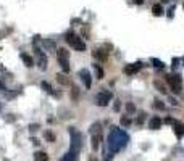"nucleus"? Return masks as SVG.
I'll return each instance as SVG.
<instances>
[{"label":"nucleus","instance_id":"obj_22","mask_svg":"<svg viewBox=\"0 0 184 161\" xmlns=\"http://www.w3.org/2000/svg\"><path fill=\"white\" fill-rule=\"evenodd\" d=\"M71 98L73 100H78L79 98V89L76 86H73V89H71Z\"/></svg>","mask_w":184,"mask_h":161},{"label":"nucleus","instance_id":"obj_29","mask_svg":"<svg viewBox=\"0 0 184 161\" xmlns=\"http://www.w3.org/2000/svg\"><path fill=\"white\" fill-rule=\"evenodd\" d=\"M113 110H115V111H120V110H121V102H120V100L115 102V106H113Z\"/></svg>","mask_w":184,"mask_h":161},{"label":"nucleus","instance_id":"obj_17","mask_svg":"<svg viewBox=\"0 0 184 161\" xmlns=\"http://www.w3.org/2000/svg\"><path fill=\"white\" fill-rule=\"evenodd\" d=\"M152 13H153L155 16H162L163 15V7L158 5V3H157V5H153L152 7Z\"/></svg>","mask_w":184,"mask_h":161},{"label":"nucleus","instance_id":"obj_26","mask_svg":"<svg viewBox=\"0 0 184 161\" xmlns=\"http://www.w3.org/2000/svg\"><path fill=\"white\" fill-rule=\"evenodd\" d=\"M121 124H123V126H129V124H131V119H129L128 116H123V118H121Z\"/></svg>","mask_w":184,"mask_h":161},{"label":"nucleus","instance_id":"obj_25","mask_svg":"<svg viewBox=\"0 0 184 161\" xmlns=\"http://www.w3.org/2000/svg\"><path fill=\"white\" fill-rule=\"evenodd\" d=\"M126 111H128L129 115H133V113H136V106L133 103H126Z\"/></svg>","mask_w":184,"mask_h":161},{"label":"nucleus","instance_id":"obj_23","mask_svg":"<svg viewBox=\"0 0 184 161\" xmlns=\"http://www.w3.org/2000/svg\"><path fill=\"white\" fill-rule=\"evenodd\" d=\"M152 63H153V66H155L157 69H163V68H165V63H162V61L157 60V58H153V60H152Z\"/></svg>","mask_w":184,"mask_h":161},{"label":"nucleus","instance_id":"obj_10","mask_svg":"<svg viewBox=\"0 0 184 161\" xmlns=\"http://www.w3.org/2000/svg\"><path fill=\"white\" fill-rule=\"evenodd\" d=\"M174 134H176L179 139L184 135V124H182V122H178V121L174 122Z\"/></svg>","mask_w":184,"mask_h":161},{"label":"nucleus","instance_id":"obj_21","mask_svg":"<svg viewBox=\"0 0 184 161\" xmlns=\"http://www.w3.org/2000/svg\"><path fill=\"white\" fill-rule=\"evenodd\" d=\"M42 45H44L47 50H50V52L55 50V44H53L52 40H44V42H42Z\"/></svg>","mask_w":184,"mask_h":161},{"label":"nucleus","instance_id":"obj_32","mask_svg":"<svg viewBox=\"0 0 184 161\" xmlns=\"http://www.w3.org/2000/svg\"><path fill=\"white\" fill-rule=\"evenodd\" d=\"M169 103H171V105H174V106H176V105H178V102H176V100H174V98H173V97H171V98H169Z\"/></svg>","mask_w":184,"mask_h":161},{"label":"nucleus","instance_id":"obj_37","mask_svg":"<svg viewBox=\"0 0 184 161\" xmlns=\"http://www.w3.org/2000/svg\"><path fill=\"white\" fill-rule=\"evenodd\" d=\"M0 111H2V103H0Z\"/></svg>","mask_w":184,"mask_h":161},{"label":"nucleus","instance_id":"obj_19","mask_svg":"<svg viewBox=\"0 0 184 161\" xmlns=\"http://www.w3.org/2000/svg\"><path fill=\"white\" fill-rule=\"evenodd\" d=\"M40 87H42V89H44V90H45V92H49V93H52V95H55V92H53V89H52V86H50V84H49V82H45V80H44V82H42V84H40Z\"/></svg>","mask_w":184,"mask_h":161},{"label":"nucleus","instance_id":"obj_31","mask_svg":"<svg viewBox=\"0 0 184 161\" xmlns=\"http://www.w3.org/2000/svg\"><path fill=\"white\" fill-rule=\"evenodd\" d=\"M39 129V124H31L29 126V131H37Z\"/></svg>","mask_w":184,"mask_h":161},{"label":"nucleus","instance_id":"obj_2","mask_svg":"<svg viewBox=\"0 0 184 161\" xmlns=\"http://www.w3.org/2000/svg\"><path fill=\"white\" fill-rule=\"evenodd\" d=\"M166 82L171 86V90L174 92V93H181V90H182V86H181V76L179 74H168L166 76Z\"/></svg>","mask_w":184,"mask_h":161},{"label":"nucleus","instance_id":"obj_30","mask_svg":"<svg viewBox=\"0 0 184 161\" xmlns=\"http://www.w3.org/2000/svg\"><path fill=\"white\" fill-rule=\"evenodd\" d=\"M144 119H145V113H140V115H139V118H137V124H142V122H144Z\"/></svg>","mask_w":184,"mask_h":161},{"label":"nucleus","instance_id":"obj_12","mask_svg":"<svg viewBox=\"0 0 184 161\" xmlns=\"http://www.w3.org/2000/svg\"><path fill=\"white\" fill-rule=\"evenodd\" d=\"M100 142H102V137L100 134H94L92 135V150H98V145H100Z\"/></svg>","mask_w":184,"mask_h":161},{"label":"nucleus","instance_id":"obj_24","mask_svg":"<svg viewBox=\"0 0 184 161\" xmlns=\"http://www.w3.org/2000/svg\"><path fill=\"white\" fill-rule=\"evenodd\" d=\"M94 68H95L97 77H98V79H102V77H103V69H102V68H100V66H98V65H94Z\"/></svg>","mask_w":184,"mask_h":161},{"label":"nucleus","instance_id":"obj_34","mask_svg":"<svg viewBox=\"0 0 184 161\" xmlns=\"http://www.w3.org/2000/svg\"><path fill=\"white\" fill-rule=\"evenodd\" d=\"M165 122H168V124H171V122H174L171 118H166V119H165Z\"/></svg>","mask_w":184,"mask_h":161},{"label":"nucleus","instance_id":"obj_4","mask_svg":"<svg viewBox=\"0 0 184 161\" xmlns=\"http://www.w3.org/2000/svg\"><path fill=\"white\" fill-rule=\"evenodd\" d=\"M111 97H113V93L110 90H100L95 97V102H97L98 106H107L108 103H110Z\"/></svg>","mask_w":184,"mask_h":161},{"label":"nucleus","instance_id":"obj_8","mask_svg":"<svg viewBox=\"0 0 184 161\" xmlns=\"http://www.w3.org/2000/svg\"><path fill=\"white\" fill-rule=\"evenodd\" d=\"M76 159H78V150H74V148H71L61 158V161H76Z\"/></svg>","mask_w":184,"mask_h":161},{"label":"nucleus","instance_id":"obj_33","mask_svg":"<svg viewBox=\"0 0 184 161\" xmlns=\"http://www.w3.org/2000/svg\"><path fill=\"white\" fill-rule=\"evenodd\" d=\"M31 142H32V144H34V145H39V144H40V142L37 140V139H31Z\"/></svg>","mask_w":184,"mask_h":161},{"label":"nucleus","instance_id":"obj_14","mask_svg":"<svg viewBox=\"0 0 184 161\" xmlns=\"http://www.w3.org/2000/svg\"><path fill=\"white\" fill-rule=\"evenodd\" d=\"M56 60H58L61 69H63L65 73H69V61L68 60H63V58H56Z\"/></svg>","mask_w":184,"mask_h":161},{"label":"nucleus","instance_id":"obj_9","mask_svg":"<svg viewBox=\"0 0 184 161\" xmlns=\"http://www.w3.org/2000/svg\"><path fill=\"white\" fill-rule=\"evenodd\" d=\"M140 66H142L140 63L128 65V66H126V68H124V73H126V74H136V73H137V71L140 69Z\"/></svg>","mask_w":184,"mask_h":161},{"label":"nucleus","instance_id":"obj_1","mask_svg":"<svg viewBox=\"0 0 184 161\" xmlns=\"http://www.w3.org/2000/svg\"><path fill=\"white\" fill-rule=\"evenodd\" d=\"M65 37H66V42L73 47L74 50H78V52H84V50H86V44H84L79 37L74 36V32L69 31V32H66V36H65Z\"/></svg>","mask_w":184,"mask_h":161},{"label":"nucleus","instance_id":"obj_18","mask_svg":"<svg viewBox=\"0 0 184 161\" xmlns=\"http://www.w3.org/2000/svg\"><path fill=\"white\" fill-rule=\"evenodd\" d=\"M56 80H58V82L61 84V86H66V84H69V80L66 79V76H65V74H56Z\"/></svg>","mask_w":184,"mask_h":161},{"label":"nucleus","instance_id":"obj_35","mask_svg":"<svg viewBox=\"0 0 184 161\" xmlns=\"http://www.w3.org/2000/svg\"><path fill=\"white\" fill-rule=\"evenodd\" d=\"M134 3H137V5H142V3H144V0H134Z\"/></svg>","mask_w":184,"mask_h":161},{"label":"nucleus","instance_id":"obj_28","mask_svg":"<svg viewBox=\"0 0 184 161\" xmlns=\"http://www.w3.org/2000/svg\"><path fill=\"white\" fill-rule=\"evenodd\" d=\"M155 108H157V110H163L165 105H163V103L160 102V100H155Z\"/></svg>","mask_w":184,"mask_h":161},{"label":"nucleus","instance_id":"obj_13","mask_svg":"<svg viewBox=\"0 0 184 161\" xmlns=\"http://www.w3.org/2000/svg\"><path fill=\"white\" fill-rule=\"evenodd\" d=\"M56 58L68 60V58H69V52H68L66 49H58V50H56Z\"/></svg>","mask_w":184,"mask_h":161},{"label":"nucleus","instance_id":"obj_3","mask_svg":"<svg viewBox=\"0 0 184 161\" xmlns=\"http://www.w3.org/2000/svg\"><path fill=\"white\" fill-rule=\"evenodd\" d=\"M69 134H71V148L79 151L81 150V145H82V135L74 127H69Z\"/></svg>","mask_w":184,"mask_h":161},{"label":"nucleus","instance_id":"obj_11","mask_svg":"<svg viewBox=\"0 0 184 161\" xmlns=\"http://www.w3.org/2000/svg\"><path fill=\"white\" fill-rule=\"evenodd\" d=\"M21 60L24 61V65L27 66V68H32V66H34V58L29 56L27 53H21Z\"/></svg>","mask_w":184,"mask_h":161},{"label":"nucleus","instance_id":"obj_20","mask_svg":"<svg viewBox=\"0 0 184 161\" xmlns=\"http://www.w3.org/2000/svg\"><path fill=\"white\" fill-rule=\"evenodd\" d=\"M44 139L47 142H55V134H53V132H50V131H45L44 132Z\"/></svg>","mask_w":184,"mask_h":161},{"label":"nucleus","instance_id":"obj_36","mask_svg":"<svg viewBox=\"0 0 184 161\" xmlns=\"http://www.w3.org/2000/svg\"><path fill=\"white\" fill-rule=\"evenodd\" d=\"M2 89H3V84H2V82H0V90H2Z\"/></svg>","mask_w":184,"mask_h":161},{"label":"nucleus","instance_id":"obj_6","mask_svg":"<svg viewBox=\"0 0 184 161\" xmlns=\"http://www.w3.org/2000/svg\"><path fill=\"white\" fill-rule=\"evenodd\" d=\"M79 76H81V80L84 82V86H86L87 89L92 86V79H91V74H89L87 69H81L79 71Z\"/></svg>","mask_w":184,"mask_h":161},{"label":"nucleus","instance_id":"obj_27","mask_svg":"<svg viewBox=\"0 0 184 161\" xmlns=\"http://www.w3.org/2000/svg\"><path fill=\"white\" fill-rule=\"evenodd\" d=\"M155 87H157V89H158L160 92H163V93L166 92V90H165V87L162 86V82H160V80H155Z\"/></svg>","mask_w":184,"mask_h":161},{"label":"nucleus","instance_id":"obj_15","mask_svg":"<svg viewBox=\"0 0 184 161\" xmlns=\"http://www.w3.org/2000/svg\"><path fill=\"white\" fill-rule=\"evenodd\" d=\"M94 56H95V58H98V60H102V61H105L107 60V53L103 50H98V49H95L94 50V53H92Z\"/></svg>","mask_w":184,"mask_h":161},{"label":"nucleus","instance_id":"obj_5","mask_svg":"<svg viewBox=\"0 0 184 161\" xmlns=\"http://www.w3.org/2000/svg\"><path fill=\"white\" fill-rule=\"evenodd\" d=\"M34 53L37 56V66H39V69L45 71L47 69V65H49V61H47V55L39 49V47H36V49H34Z\"/></svg>","mask_w":184,"mask_h":161},{"label":"nucleus","instance_id":"obj_7","mask_svg":"<svg viewBox=\"0 0 184 161\" xmlns=\"http://www.w3.org/2000/svg\"><path fill=\"white\" fill-rule=\"evenodd\" d=\"M160 126H162V119H160L158 116H153V118H150V121H149V127L152 131H157L160 129Z\"/></svg>","mask_w":184,"mask_h":161},{"label":"nucleus","instance_id":"obj_16","mask_svg":"<svg viewBox=\"0 0 184 161\" xmlns=\"http://www.w3.org/2000/svg\"><path fill=\"white\" fill-rule=\"evenodd\" d=\"M34 159L36 161H49V156L44 151H37V153H34Z\"/></svg>","mask_w":184,"mask_h":161}]
</instances>
